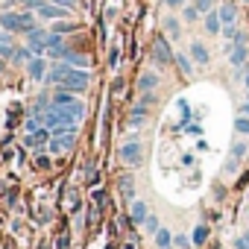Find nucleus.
<instances>
[{
    "label": "nucleus",
    "instance_id": "nucleus-6",
    "mask_svg": "<svg viewBox=\"0 0 249 249\" xmlns=\"http://www.w3.org/2000/svg\"><path fill=\"white\" fill-rule=\"evenodd\" d=\"M173 59H176V53H173V47H170V38L161 33V36H156L153 38V62L159 65V68H167V65H173Z\"/></svg>",
    "mask_w": 249,
    "mask_h": 249
},
{
    "label": "nucleus",
    "instance_id": "nucleus-3",
    "mask_svg": "<svg viewBox=\"0 0 249 249\" xmlns=\"http://www.w3.org/2000/svg\"><path fill=\"white\" fill-rule=\"evenodd\" d=\"M50 106H53V108H68V111H71V114H76L79 120L85 117V103H82V100H76V94H71V91L56 88V91H53V97H50Z\"/></svg>",
    "mask_w": 249,
    "mask_h": 249
},
{
    "label": "nucleus",
    "instance_id": "nucleus-16",
    "mask_svg": "<svg viewBox=\"0 0 249 249\" xmlns=\"http://www.w3.org/2000/svg\"><path fill=\"white\" fill-rule=\"evenodd\" d=\"M161 30H164L167 38H176V41H179V36H182V24H179V18H173V15H167V18L161 21Z\"/></svg>",
    "mask_w": 249,
    "mask_h": 249
},
{
    "label": "nucleus",
    "instance_id": "nucleus-14",
    "mask_svg": "<svg viewBox=\"0 0 249 249\" xmlns=\"http://www.w3.org/2000/svg\"><path fill=\"white\" fill-rule=\"evenodd\" d=\"M15 38H12V33H6V30H0V59L3 62H12V56H15Z\"/></svg>",
    "mask_w": 249,
    "mask_h": 249
},
{
    "label": "nucleus",
    "instance_id": "nucleus-8",
    "mask_svg": "<svg viewBox=\"0 0 249 249\" xmlns=\"http://www.w3.org/2000/svg\"><path fill=\"white\" fill-rule=\"evenodd\" d=\"M120 159L126 161L129 167H141L144 164V153H141V144L138 141H126L120 147Z\"/></svg>",
    "mask_w": 249,
    "mask_h": 249
},
{
    "label": "nucleus",
    "instance_id": "nucleus-27",
    "mask_svg": "<svg viewBox=\"0 0 249 249\" xmlns=\"http://www.w3.org/2000/svg\"><path fill=\"white\" fill-rule=\"evenodd\" d=\"M194 3H196L199 15H208V12H214V6H220V0H194Z\"/></svg>",
    "mask_w": 249,
    "mask_h": 249
},
{
    "label": "nucleus",
    "instance_id": "nucleus-15",
    "mask_svg": "<svg viewBox=\"0 0 249 249\" xmlns=\"http://www.w3.org/2000/svg\"><path fill=\"white\" fill-rule=\"evenodd\" d=\"M159 82H161V76H159L156 71H144V73L138 76V91H141V94L156 91V88H159Z\"/></svg>",
    "mask_w": 249,
    "mask_h": 249
},
{
    "label": "nucleus",
    "instance_id": "nucleus-28",
    "mask_svg": "<svg viewBox=\"0 0 249 249\" xmlns=\"http://www.w3.org/2000/svg\"><path fill=\"white\" fill-rule=\"evenodd\" d=\"M120 191L126 194L129 199L135 196V182H132V176H120Z\"/></svg>",
    "mask_w": 249,
    "mask_h": 249
},
{
    "label": "nucleus",
    "instance_id": "nucleus-25",
    "mask_svg": "<svg viewBox=\"0 0 249 249\" xmlns=\"http://www.w3.org/2000/svg\"><path fill=\"white\" fill-rule=\"evenodd\" d=\"M182 18H185L188 24L199 21V9H196V3H185V6H182Z\"/></svg>",
    "mask_w": 249,
    "mask_h": 249
},
{
    "label": "nucleus",
    "instance_id": "nucleus-21",
    "mask_svg": "<svg viewBox=\"0 0 249 249\" xmlns=\"http://www.w3.org/2000/svg\"><path fill=\"white\" fill-rule=\"evenodd\" d=\"M153 240H156L159 249H170V246H173V234H170V229H159V231L153 234Z\"/></svg>",
    "mask_w": 249,
    "mask_h": 249
},
{
    "label": "nucleus",
    "instance_id": "nucleus-26",
    "mask_svg": "<svg viewBox=\"0 0 249 249\" xmlns=\"http://www.w3.org/2000/svg\"><path fill=\"white\" fill-rule=\"evenodd\" d=\"M234 132L237 135H249V117L246 114H237L234 117Z\"/></svg>",
    "mask_w": 249,
    "mask_h": 249
},
{
    "label": "nucleus",
    "instance_id": "nucleus-5",
    "mask_svg": "<svg viewBox=\"0 0 249 249\" xmlns=\"http://www.w3.org/2000/svg\"><path fill=\"white\" fill-rule=\"evenodd\" d=\"M156 91H147V94H141V100L129 108V126H144V120H147V114H150V108L156 106Z\"/></svg>",
    "mask_w": 249,
    "mask_h": 249
},
{
    "label": "nucleus",
    "instance_id": "nucleus-29",
    "mask_svg": "<svg viewBox=\"0 0 249 249\" xmlns=\"http://www.w3.org/2000/svg\"><path fill=\"white\" fill-rule=\"evenodd\" d=\"M144 229H147V231H150V234H156V231H159V229H161V226H159V217H156V214H150V217H147V220H144Z\"/></svg>",
    "mask_w": 249,
    "mask_h": 249
},
{
    "label": "nucleus",
    "instance_id": "nucleus-19",
    "mask_svg": "<svg viewBox=\"0 0 249 249\" xmlns=\"http://www.w3.org/2000/svg\"><path fill=\"white\" fill-rule=\"evenodd\" d=\"M147 217H150V208H147V202H141V199H135V202H132V208H129V220L141 226V223H144Z\"/></svg>",
    "mask_w": 249,
    "mask_h": 249
},
{
    "label": "nucleus",
    "instance_id": "nucleus-30",
    "mask_svg": "<svg viewBox=\"0 0 249 249\" xmlns=\"http://www.w3.org/2000/svg\"><path fill=\"white\" fill-rule=\"evenodd\" d=\"M15 3H18V6H24L27 12H36V9L44 3V0H15Z\"/></svg>",
    "mask_w": 249,
    "mask_h": 249
},
{
    "label": "nucleus",
    "instance_id": "nucleus-34",
    "mask_svg": "<svg viewBox=\"0 0 249 249\" xmlns=\"http://www.w3.org/2000/svg\"><path fill=\"white\" fill-rule=\"evenodd\" d=\"M240 114H246V117H249V100H246V103L240 106Z\"/></svg>",
    "mask_w": 249,
    "mask_h": 249
},
{
    "label": "nucleus",
    "instance_id": "nucleus-9",
    "mask_svg": "<svg viewBox=\"0 0 249 249\" xmlns=\"http://www.w3.org/2000/svg\"><path fill=\"white\" fill-rule=\"evenodd\" d=\"M188 56L194 59L196 68H208V65H211V53H208V47H205L199 38H194V41L188 44Z\"/></svg>",
    "mask_w": 249,
    "mask_h": 249
},
{
    "label": "nucleus",
    "instance_id": "nucleus-11",
    "mask_svg": "<svg viewBox=\"0 0 249 249\" xmlns=\"http://www.w3.org/2000/svg\"><path fill=\"white\" fill-rule=\"evenodd\" d=\"M24 68H27V76L36 79V82H41V79L47 76V71H50V68H47V56H33Z\"/></svg>",
    "mask_w": 249,
    "mask_h": 249
},
{
    "label": "nucleus",
    "instance_id": "nucleus-7",
    "mask_svg": "<svg viewBox=\"0 0 249 249\" xmlns=\"http://www.w3.org/2000/svg\"><path fill=\"white\" fill-rule=\"evenodd\" d=\"M36 15H38L41 21H65V18L71 15V9H65V6H56V3H50V0H44V3L36 9Z\"/></svg>",
    "mask_w": 249,
    "mask_h": 249
},
{
    "label": "nucleus",
    "instance_id": "nucleus-36",
    "mask_svg": "<svg viewBox=\"0 0 249 249\" xmlns=\"http://www.w3.org/2000/svg\"><path fill=\"white\" fill-rule=\"evenodd\" d=\"M0 76H3V59H0Z\"/></svg>",
    "mask_w": 249,
    "mask_h": 249
},
{
    "label": "nucleus",
    "instance_id": "nucleus-12",
    "mask_svg": "<svg viewBox=\"0 0 249 249\" xmlns=\"http://www.w3.org/2000/svg\"><path fill=\"white\" fill-rule=\"evenodd\" d=\"M50 135H53V132H50L47 126H41L38 132H27V138H24V144H27V147L33 150V153H38V150H44V147H47V141H50Z\"/></svg>",
    "mask_w": 249,
    "mask_h": 249
},
{
    "label": "nucleus",
    "instance_id": "nucleus-32",
    "mask_svg": "<svg viewBox=\"0 0 249 249\" xmlns=\"http://www.w3.org/2000/svg\"><path fill=\"white\" fill-rule=\"evenodd\" d=\"M161 3H164L167 9H173V12H176V9H182V6L188 3V0H161Z\"/></svg>",
    "mask_w": 249,
    "mask_h": 249
},
{
    "label": "nucleus",
    "instance_id": "nucleus-22",
    "mask_svg": "<svg viewBox=\"0 0 249 249\" xmlns=\"http://www.w3.org/2000/svg\"><path fill=\"white\" fill-rule=\"evenodd\" d=\"M50 33H59V36H71V33H76V24L73 21H53V27H50Z\"/></svg>",
    "mask_w": 249,
    "mask_h": 249
},
{
    "label": "nucleus",
    "instance_id": "nucleus-24",
    "mask_svg": "<svg viewBox=\"0 0 249 249\" xmlns=\"http://www.w3.org/2000/svg\"><path fill=\"white\" fill-rule=\"evenodd\" d=\"M30 59H33V50L24 44V47H18V50H15V56H12V65H27Z\"/></svg>",
    "mask_w": 249,
    "mask_h": 249
},
{
    "label": "nucleus",
    "instance_id": "nucleus-18",
    "mask_svg": "<svg viewBox=\"0 0 249 249\" xmlns=\"http://www.w3.org/2000/svg\"><path fill=\"white\" fill-rule=\"evenodd\" d=\"M173 65L179 68V73H182V76H194V68H196V65H194V59H191L188 53H176Z\"/></svg>",
    "mask_w": 249,
    "mask_h": 249
},
{
    "label": "nucleus",
    "instance_id": "nucleus-23",
    "mask_svg": "<svg viewBox=\"0 0 249 249\" xmlns=\"http://www.w3.org/2000/svg\"><path fill=\"white\" fill-rule=\"evenodd\" d=\"M205 240H208V226L202 223V226H196V229L191 231V243H194V246H202Z\"/></svg>",
    "mask_w": 249,
    "mask_h": 249
},
{
    "label": "nucleus",
    "instance_id": "nucleus-33",
    "mask_svg": "<svg viewBox=\"0 0 249 249\" xmlns=\"http://www.w3.org/2000/svg\"><path fill=\"white\" fill-rule=\"evenodd\" d=\"M188 246H194V243H191V237H185V234H176V249H188Z\"/></svg>",
    "mask_w": 249,
    "mask_h": 249
},
{
    "label": "nucleus",
    "instance_id": "nucleus-2",
    "mask_svg": "<svg viewBox=\"0 0 249 249\" xmlns=\"http://www.w3.org/2000/svg\"><path fill=\"white\" fill-rule=\"evenodd\" d=\"M44 126L50 129V132H76V126H79V117L76 114H71L68 108H47L44 111Z\"/></svg>",
    "mask_w": 249,
    "mask_h": 249
},
{
    "label": "nucleus",
    "instance_id": "nucleus-1",
    "mask_svg": "<svg viewBox=\"0 0 249 249\" xmlns=\"http://www.w3.org/2000/svg\"><path fill=\"white\" fill-rule=\"evenodd\" d=\"M38 15L36 12H12V9H3L0 12V30H6V33H12V36H27L30 30H36L38 27V21H36Z\"/></svg>",
    "mask_w": 249,
    "mask_h": 249
},
{
    "label": "nucleus",
    "instance_id": "nucleus-37",
    "mask_svg": "<svg viewBox=\"0 0 249 249\" xmlns=\"http://www.w3.org/2000/svg\"><path fill=\"white\" fill-rule=\"evenodd\" d=\"M240 3H246V6H249V0H240Z\"/></svg>",
    "mask_w": 249,
    "mask_h": 249
},
{
    "label": "nucleus",
    "instance_id": "nucleus-17",
    "mask_svg": "<svg viewBox=\"0 0 249 249\" xmlns=\"http://www.w3.org/2000/svg\"><path fill=\"white\" fill-rule=\"evenodd\" d=\"M62 62H68L71 68H85V71H88V56H85V53H76V50H71V47L65 50Z\"/></svg>",
    "mask_w": 249,
    "mask_h": 249
},
{
    "label": "nucleus",
    "instance_id": "nucleus-4",
    "mask_svg": "<svg viewBox=\"0 0 249 249\" xmlns=\"http://www.w3.org/2000/svg\"><path fill=\"white\" fill-rule=\"evenodd\" d=\"M249 62V41H246V33H237V38L231 41V50H229V65L234 68V73H240Z\"/></svg>",
    "mask_w": 249,
    "mask_h": 249
},
{
    "label": "nucleus",
    "instance_id": "nucleus-13",
    "mask_svg": "<svg viewBox=\"0 0 249 249\" xmlns=\"http://www.w3.org/2000/svg\"><path fill=\"white\" fill-rule=\"evenodd\" d=\"M217 15H220L223 27H231V24H237V3H234V0H223V3L217 6Z\"/></svg>",
    "mask_w": 249,
    "mask_h": 249
},
{
    "label": "nucleus",
    "instance_id": "nucleus-35",
    "mask_svg": "<svg viewBox=\"0 0 249 249\" xmlns=\"http://www.w3.org/2000/svg\"><path fill=\"white\" fill-rule=\"evenodd\" d=\"M246 91H249V62H246Z\"/></svg>",
    "mask_w": 249,
    "mask_h": 249
},
{
    "label": "nucleus",
    "instance_id": "nucleus-10",
    "mask_svg": "<svg viewBox=\"0 0 249 249\" xmlns=\"http://www.w3.org/2000/svg\"><path fill=\"white\" fill-rule=\"evenodd\" d=\"M73 141H76V132H53L50 141H47V150L50 153H65V150L73 147Z\"/></svg>",
    "mask_w": 249,
    "mask_h": 249
},
{
    "label": "nucleus",
    "instance_id": "nucleus-38",
    "mask_svg": "<svg viewBox=\"0 0 249 249\" xmlns=\"http://www.w3.org/2000/svg\"><path fill=\"white\" fill-rule=\"evenodd\" d=\"M246 100H249V91H246Z\"/></svg>",
    "mask_w": 249,
    "mask_h": 249
},
{
    "label": "nucleus",
    "instance_id": "nucleus-20",
    "mask_svg": "<svg viewBox=\"0 0 249 249\" xmlns=\"http://www.w3.org/2000/svg\"><path fill=\"white\" fill-rule=\"evenodd\" d=\"M205 33H208V36H220V33H223V21H220L217 9L205 15Z\"/></svg>",
    "mask_w": 249,
    "mask_h": 249
},
{
    "label": "nucleus",
    "instance_id": "nucleus-31",
    "mask_svg": "<svg viewBox=\"0 0 249 249\" xmlns=\"http://www.w3.org/2000/svg\"><path fill=\"white\" fill-rule=\"evenodd\" d=\"M243 156H246V144H243V141H237V144L231 147V159H243Z\"/></svg>",
    "mask_w": 249,
    "mask_h": 249
}]
</instances>
